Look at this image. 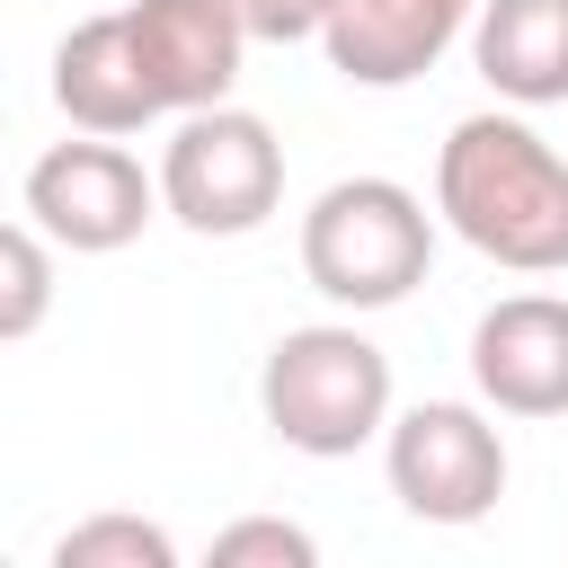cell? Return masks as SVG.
Returning <instances> with one entry per match:
<instances>
[{
	"label": "cell",
	"mask_w": 568,
	"mask_h": 568,
	"mask_svg": "<svg viewBox=\"0 0 568 568\" xmlns=\"http://www.w3.org/2000/svg\"><path fill=\"white\" fill-rule=\"evenodd\" d=\"M160 213V178L115 142V133H80V142H53L36 169H27V222L71 248V257H115L142 240V222Z\"/></svg>",
	"instance_id": "cell-6"
},
{
	"label": "cell",
	"mask_w": 568,
	"mask_h": 568,
	"mask_svg": "<svg viewBox=\"0 0 568 568\" xmlns=\"http://www.w3.org/2000/svg\"><path fill=\"white\" fill-rule=\"evenodd\" d=\"M248 44H311L328 27V0H231Z\"/></svg>",
	"instance_id": "cell-15"
},
{
	"label": "cell",
	"mask_w": 568,
	"mask_h": 568,
	"mask_svg": "<svg viewBox=\"0 0 568 568\" xmlns=\"http://www.w3.org/2000/svg\"><path fill=\"white\" fill-rule=\"evenodd\" d=\"M53 568H178V541L151 515H89L53 541Z\"/></svg>",
	"instance_id": "cell-13"
},
{
	"label": "cell",
	"mask_w": 568,
	"mask_h": 568,
	"mask_svg": "<svg viewBox=\"0 0 568 568\" xmlns=\"http://www.w3.org/2000/svg\"><path fill=\"white\" fill-rule=\"evenodd\" d=\"M382 470L417 524L462 532V524L497 515V497H506V435L470 399H417L382 426Z\"/></svg>",
	"instance_id": "cell-5"
},
{
	"label": "cell",
	"mask_w": 568,
	"mask_h": 568,
	"mask_svg": "<svg viewBox=\"0 0 568 568\" xmlns=\"http://www.w3.org/2000/svg\"><path fill=\"white\" fill-rule=\"evenodd\" d=\"M151 178H160V213L186 222L195 240H248L284 204V142H275L266 115L213 98V106L178 115Z\"/></svg>",
	"instance_id": "cell-4"
},
{
	"label": "cell",
	"mask_w": 568,
	"mask_h": 568,
	"mask_svg": "<svg viewBox=\"0 0 568 568\" xmlns=\"http://www.w3.org/2000/svg\"><path fill=\"white\" fill-rule=\"evenodd\" d=\"M213 568H320V541L284 515H240L213 532Z\"/></svg>",
	"instance_id": "cell-14"
},
{
	"label": "cell",
	"mask_w": 568,
	"mask_h": 568,
	"mask_svg": "<svg viewBox=\"0 0 568 568\" xmlns=\"http://www.w3.org/2000/svg\"><path fill=\"white\" fill-rule=\"evenodd\" d=\"M257 408H266L284 453L346 462V453H364L390 426V355L355 320L284 328L266 346V364H257Z\"/></svg>",
	"instance_id": "cell-2"
},
{
	"label": "cell",
	"mask_w": 568,
	"mask_h": 568,
	"mask_svg": "<svg viewBox=\"0 0 568 568\" xmlns=\"http://www.w3.org/2000/svg\"><path fill=\"white\" fill-rule=\"evenodd\" d=\"M435 266V213L399 178H337L302 213V275L337 311H390Z\"/></svg>",
	"instance_id": "cell-3"
},
{
	"label": "cell",
	"mask_w": 568,
	"mask_h": 568,
	"mask_svg": "<svg viewBox=\"0 0 568 568\" xmlns=\"http://www.w3.org/2000/svg\"><path fill=\"white\" fill-rule=\"evenodd\" d=\"M53 320V240L36 222H0V346Z\"/></svg>",
	"instance_id": "cell-12"
},
{
	"label": "cell",
	"mask_w": 568,
	"mask_h": 568,
	"mask_svg": "<svg viewBox=\"0 0 568 568\" xmlns=\"http://www.w3.org/2000/svg\"><path fill=\"white\" fill-rule=\"evenodd\" d=\"M53 106H62L71 133H115V142L160 115V98H151V80H142V62H133L124 9H98V18H80V27L53 44Z\"/></svg>",
	"instance_id": "cell-10"
},
{
	"label": "cell",
	"mask_w": 568,
	"mask_h": 568,
	"mask_svg": "<svg viewBox=\"0 0 568 568\" xmlns=\"http://www.w3.org/2000/svg\"><path fill=\"white\" fill-rule=\"evenodd\" d=\"M124 36H133V62L160 98V115H186V106H213L240 89V18L231 0H124Z\"/></svg>",
	"instance_id": "cell-9"
},
{
	"label": "cell",
	"mask_w": 568,
	"mask_h": 568,
	"mask_svg": "<svg viewBox=\"0 0 568 568\" xmlns=\"http://www.w3.org/2000/svg\"><path fill=\"white\" fill-rule=\"evenodd\" d=\"M470 382L497 417H568V302L506 293L470 328Z\"/></svg>",
	"instance_id": "cell-7"
},
{
	"label": "cell",
	"mask_w": 568,
	"mask_h": 568,
	"mask_svg": "<svg viewBox=\"0 0 568 568\" xmlns=\"http://www.w3.org/2000/svg\"><path fill=\"white\" fill-rule=\"evenodd\" d=\"M435 222L506 275H568V151L524 115H462L435 151Z\"/></svg>",
	"instance_id": "cell-1"
},
{
	"label": "cell",
	"mask_w": 568,
	"mask_h": 568,
	"mask_svg": "<svg viewBox=\"0 0 568 568\" xmlns=\"http://www.w3.org/2000/svg\"><path fill=\"white\" fill-rule=\"evenodd\" d=\"M470 9L479 0H328L320 53L346 89H408L470 36Z\"/></svg>",
	"instance_id": "cell-8"
},
{
	"label": "cell",
	"mask_w": 568,
	"mask_h": 568,
	"mask_svg": "<svg viewBox=\"0 0 568 568\" xmlns=\"http://www.w3.org/2000/svg\"><path fill=\"white\" fill-rule=\"evenodd\" d=\"M470 62L506 106H568V0H479Z\"/></svg>",
	"instance_id": "cell-11"
}]
</instances>
